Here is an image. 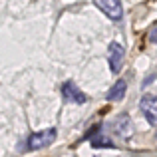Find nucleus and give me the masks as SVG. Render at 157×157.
Wrapping results in <instances>:
<instances>
[{
  "mask_svg": "<svg viewBox=\"0 0 157 157\" xmlns=\"http://www.w3.org/2000/svg\"><path fill=\"white\" fill-rule=\"evenodd\" d=\"M56 137H58V131L54 129V127L42 129V131H38V133H32L30 139H28L26 149L28 151H36V149H42V147H48V145H52V143L56 141Z\"/></svg>",
  "mask_w": 157,
  "mask_h": 157,
  "instance_id": "obj_1",
  "label": "nucleus"
},
{
  "mask_svg": "<svg viewBox=\"0 0 157 157\" xmlns=\"http://www.w3.org/2000/svg\"><path fill=\"white\" fill-rule=\"evenodd\" d=\"M94 2H96V6L100 8L109 20H113V22H117V20L123 18L121 0H94Z\"/></svg>",
  "mask_w": 157,
  "mask_h": 157,
  "instance_id": "obj_2",
  "label": "nucleus"
},
{
  "mask_svg": "<svg viewBox=\"0 0 157 157\" xmlns=\"http://www.w3.org/2000/svg\"><path fill=\"white\" fill-rule=\"evenodd\" d=\"M139 109L145 115L147 123L155 127V123H157V98L153 94H145V96L139 100Z\"/></svg>",
  "mask_w": 157,
  "mask_h": 157,
  "instance_id": "obj_3",
  "label": "nucleus"
},
{
  "mask_svg": "<svg viewBox=\"0 0 157 157\" xmlns=\"http://www.w3.org/2000/svg\"><path fill=\"white\" fill-rule=\"evenodd\" d=\"M121 62H123V46L119 42H111L107 46V64H109L113 74L121 70Z\"/></svg>",
  "mask_w": 157,
  "mask_h": 157,
  "instance_id": "obj_4",
  "label": "nucleus"
},
{
  "mask_svg": "<svg viewBox=\"0 0 157 157\" xmlns=\"http://www.w3.org/2000/svg\"><path fill=\"white\" fill-rule=\"evenodd\" d=\"M62 96L66 98V101H72V104H86V101H88L86 94L82 92L74 82H66V84L62 86Z\"/></svg>",
  "mask_w": 157,
  "mask_h": 157,
  "instance_id": "obj_5",
  "label": "nucleus"
},
{
  "mask_svg": "<svg viewBox=\"0 0 157 157\" xmlns=\"http://www.w3.org/2000/svg\"><path fill=\"white\" fill-rule=\"evenodd\" d=\"M125 90H127V84H125L123 80H117L109 90H107L105 100H109V101H117V100H121V98L125 96Z\"/></svg>",
  "mask_w": 157,
  "mask_h": 157,
  "instance_id": "obj_6",
  "label": "nucleus"
},
{
  "mask_svg": "<svg viewBox=\"0 0 157 157\" xmlns=\"http://www.w3.org/2000/svg\"><path fill=\"white\" fill-rule=\"evenodd\" d=\"M88 137H90V143H92V147H115L113 143H111L109 137H105V135L100 133V125L94 127L92 135H88Z\"/></svg>",
  "mask_w": 157,
  "mask_h": 157,
  "instance_id": "obj_7",
  "label": "nucleus"
},
{
  "mask_svg": "<svg viewBox=\"0 0 157 157\" xmlns=\"http://www.w3.org/2000/svg\"><path fill=\"white\" fill-rule=\"evenodd\" d=\"M149 38H151V42L155 44V24H153V30H151V36H149Z\"/></svg>",
  "mask_w": 157,
  "mask_h": 157,
  "instance_id": "obj_8",
  "label": "nucleus"
}]
</instances>
